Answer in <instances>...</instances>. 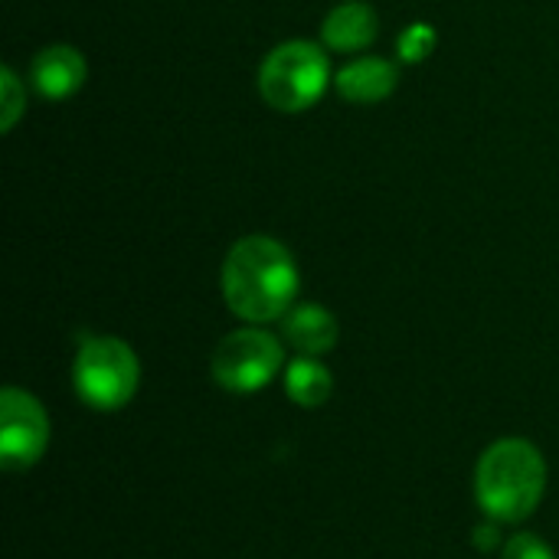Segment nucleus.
<instances>
[{"label": "nucleus", "instance_id": "obj_1", "mask_svg": "<svg viewBox=\"0 0 559 559\" xmlns=\"http://www.w3.org/2000/svg\"><path fill=\"white\" fill-rule=\"evenodd\" d=\"M298 288L295 255L272 236H246L223 259L226 308L249 324L285 318L295 308Z\"/></svg>", "mask_w": 559, "mask_h": 559}, {"label": "nucleus", "instance_id": "obj_2", "mask_svg": "<svg viewBox=\"0 0 559 559\" xmlns=\"http://www.w3.org/2000/svg\"><path fill=\"white\" fill-rule=\"evenodd\" d=\"M547 491V462L527 439H501L485 449L475 468L478 508L498 524L527 521Z\"/></svg>", "mask_w": 559, "mask_h": 559}, {"label": "nucleus", "instance_id": "obj_3", "mask_svg": "<svg viewBox=\"0 0 559 559\" xmlns=\"http://www.w3.org/2000/svg\"><path fill=\"white\" fill-rule=\"evenodd\" d=\"M331 59L311 39L278 43L259 66V92L275 111H308L331 85Z\"/></svg>", "mask_w": 559, "mask_h": 559}, {"label": "nucleus", "instance_id": "obj_4", "mask_svg": "<svg viewBox=\"0 0 559 559\" xmlns=\"http://www.w3.org/2000/svg\"><path fill=\"white\" fill-rule=\"evenodd\" d=\"M141 383L138 354L121 337H85L72 360V386L79 400L98 413L124 409Z\"/></svg>", "mask_w": 559, "mask_h": 559}, {"label": "nucleus", "instance_id": "obj_5", "mask_svg": "<svg viewBox=\"0 0 559 559\" xmlns=\"http://www.w3.org/2000/svg\"><path fill=\"white\" fill-rule=\"evenodd\" d=\"M282 370H285V347L265 328H239L226 334L210 357L213 380L229 393L265 390Z\"/></svg>", "mask_w": 559, "mask_h": 559}, {"label": "nucleus", "instance_id": "obj_6", "mask_svg": "<svg viewBox=\"0 0 559 559\" xmlns=\"http://www.w3.org/2000/svg\"><path fill=\"white\" fill-rule=\"evenodd\" d=\"M49 449V416L43 403L20 390L7 386L0 393V465L7 472L33 468Z\"/></svg>", "mask_w": 559, "mask_h": 559}, {"label": "nucleus", "instance_id": "obj_7", "mask_svg": "<svg viewBox=\"0 0 559 559\" xmlns=\"http://www.w3.org/2000/svg\"><path fill=\"white\" fill-rule=\"evenodd\" d=\"M85 75H88V66L82 52L66 43L43 46L29 62V82L46 102H62L75 95L85 85Z\"/></svg>", "mask_w": 559, "mask_h": 559}, {"label": "nucleus", "instance_id": "obj_8", "mask_svg": "<svg viewBox=\"0 0 559 559\" xmlns=\"http://www.w3.org/2000/svg\"><path fill=\"white\" fill-rule=\"evenodd\" d=\"M380 36V16L364 0H347L334 7L321 23V39L334 52H360Z\"/></svg>", "mask_w": 559, "mask_h": 559}, {"label": "nucleus", "instance_id": "obj_9", "mask_svg": "<svg viewBox=\"0 0 559 559\" xmlns=\"http://www.w3.org/2000/svg\"><path fill=\"white\" fill-rule=\"evenodd\" d=\"M282 334L301 357H324L337 347L341 328L324 305L308 301V305H295L282 318Z\"/></svg>", "mask_w": 559, "mask_h": 559}, {"label": "nucleus", "instance_id": "obj_10", "mask_svg": "<svg viewBox=\"0 0 559 559\" xmlns=\"http://www.w3.org/2000/svg\"><path fill=\"white\" fill-rule=\"evenodd\" d=\"M396 82H400V72L383 56H360L334 75L341 98H347L354 105H373V102L390 98Z\"/></svg>", "mask_w": 559, "mask_h": 559}, {"label": "nucleus", "instance_id": "obj_11", "mask_svg": "<svg viewBox=\"0 0 559 559\" xmlns=\"http://www.w3.org/2000/svg\"><path fill=\"white\" fill-rule=\"evenodd\" d=\"M285 393L292 396V403H298L301 409H318L331 400L334 393V377L331 370L321 364V357H295L285 367Z\"/></svg>", "mask_w": 559, "mask_h": 559}, {"label": "nucleus", "instance_id": "obj_12", "mask_svg": "<svg viewBox=\"0 0 559 559\" xmlns=\"http://www.w3.org/2000/svg\"><path fill=\"white\" fill-rule=\"evenodd\" d=\"M436 43H439L436 26H432V23H426V20H416V23H409V26L400 33V39H396V52H400V59H403V62H423V59H429V56H432Z\"/></svg>", "mask_w": 559, "mask_h": 559}, {"label": "nucleus", "instance_id": "obj_13", "mask_svg": "<svg viewBox=\"0 0 559 559\" xmlns=\"http://www.w3.org/2000/svg\"><path fill=\"white\" fill-rule=\"evenodd\" d=\"M0 128L3 131H13V124L20 121V115L26 111V92H23V82H20V75L10 69V66H3L0 69Z\"/></svg>", "mask_w": 559, "mask_h": 559}, {"label": "nucleus", "instance_id": "obj_14", "mask_svg": "<svg viewBox=\"0 0 559 559\" xmlns=\"http://www.w3.org/2000/svg\"><path fill=\"white\" fill-rule=\"evenodd\" d=\"M501 559H557V554L537 534H518L504 544Z\"/></svg>", "mask_w": 559, "mask_h": 559}, {"label": "nucleus", "instance_id": "obj_15", "mask_svg": "<svg viewBox=\"0 0 559 559\" xmlns=\"http://www.w3.org/2000/svg\"><path fill=\"white\" fill-rule=\"evenodd\" d=\"M472 544L481 550V554H491V550H498V544H501V531H498V521H488V524H478L475 527V537H472Z\"/></svg>", "mask_w": 559, "mask_h": 559}]
</instances>
